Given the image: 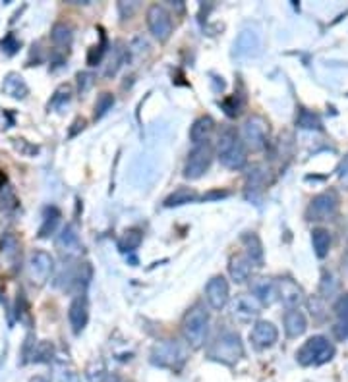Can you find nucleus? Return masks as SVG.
<instances>
[{"label": "nucleus", "instance_id": "c756f323", "mask_svg": "<svg viewBox=\"0 0 348 382\" xmlns=\"http://www.w3.org/2000/svg\"><path fill=\"white\" fill-rule=\"evenodd\" d=\"M141 239H144V234L141 230H128L124 232V236L118 241V246L122 251H134V249H138L139 244H141Z\"/></svg>", "mask_w": 348, "mask_h": 382}, {"label": "nucleus", "instance_id": "72a5a7b5", "mask_svg": "<svg viewBox=\"0 0 348 382\" xmlns=\"http://www.w3.org/2000/svg\"><path fill=\"white\" fill-rule=\"evenodd\" d=\"M112 105H115V97H112V95L110 93L99 95V99L95 102V118H103V116L112 109Z\"/></svg>", "mask_w": 348, "mask_h": 382}, {"label": "nucleus", "instance_id": "412c9836", "mask_svg": "<svg viewBox=\"0 0 348 382\" xmlns=\"http://www.w3.org/2000/svg\"><path fill=\"white\" fill-rule=\"evenodd\" d=\"M215 130V122H213V118L211 116H202V118H197L194 126H192V130H190V139H192V143L194 145H203L207 143V139Z\"/></svg>", "mask_w": 348, "mask_h": 382}, {"label": "nucleus", "instance_id": "bb28decb", "mask_svg": "<svg viewBox=\"0 0 348 382\" xmlns=\"http://www.w3.org/2000/svg\"><path fill=\"white\" fill-rule=\"evenodd\" d=\"M58 220H60V210L57 207H49V209L45 210V220L41 230H39V238H47L49 234L57 230Z\"/></svg>", "mask_w": 348, "mask_h": 382}, {"label": "nucleus", "instance_id": "f3484780", "mask_svg": "<svg viewBox=\"0 0 348 382\" xmlns=\"http://www.w3.org/2000/svg\"><path fill=\"white\" fill-rule=\"evenodd\" d=\"M68 321H70V326L76 334H80L86 328L87 321H89V305H87L86 297H74V302L70 303V309H68Z\"/></svg>", "mask_w": 348, "mask_h": 382}, {"label": "nucleus", "instance_id": "1a4fd4ad", "mask_svg": "<svg viewBox=\"0 0 348 382\" xmlns=\"http://www.w3.org/2000/svg\"><path fill=\"white\" fill-rule=\"evenodd\" d=\"M211 160H213V149H211L209 143L196 145L194 151L190 153L188 160H186V166H184V176L188 180H197L202 178L203 174L209 170Z\"/></svg>", "mask_w": 348, "mask_h": 382}, {"label": "nucleus", "instance_id": "ddd939ff", "mask_svg": "<svg viewBox=\"0 0 348 382\" xmlns=\"http://www.w3.org/2000/svg\"><path fill=\"white\" fill-rule=\"evenodd\" d=\"M205 297L207 303L215 311H221L228 303V282L225 276H213L205 286Z\"/></svg>", "mask_w": 348, "mask_h": 382}, {"label": "nucleus", "instance_id": "f8f14e48", "mask_svg": "<svg viewBox=\"0 0 348 382\" xmlns=\"http://www.w3.org/2000/svg\"><path fill=\"white\" fill-rule=\"evenodd\" d=\"M54 246H57L58 253L62 257H78V255H81V249H83L80 236H78V232H76L72 224H68V226L62 228V232L57 236Z\"/></svg>", "mask_w": 348, "mask_h": 382}, {"label": "nucleus", "instance_id": "aec40b11", "mask_svg": "<svg viewBox=\"0 0 348 382\" xmlns=\"http://www.w3.org/2000/svg\"><path fill=\"white\" fill-rule=\"evenodd\" d=\"M228 274L236 284H244L250 280V274H252V261L248 259L246 255H234L228 261Z\"/></svg>", "mask_w": 348, "mask_h": 382}, {"label": "nucleus", "instance_id": "f704fd0d", "mask_svg": "<svg viewBox=\"0 0 348 382\" xmlns=\"http://www.w3.org/2000/svg\"><path fill=\"white\" fill-rule=\"evenodd\" d=\"M68 101H70V85H62L58 87V91L54 93V97H52L51 105H49V109L51 107H54V109H60V107H64V105H68Z\"/></svg>", "mask_w": 348, "mask_h": 382}, {"label": "nucleus", "instance_id": "4468645a", "mask_svg": "<svg viewBox=\"0 0 348 382\" xmlns=\"http://www.w3.org/2000/svg\"><path fill=\"white\" fill-rule=\"evenodd\" d=\"M277 338H279V330L269 321H257L252 332H250V340H252V344L257 350H267V347L275 344Z\"/></svg>", "mask_w": 348, "mask_h": 382}, {"label": "nucleus", "instance_id": "a211bd4d", "mask_svg": "<svg viewBox=\"0 0 348 382\" xmlns=\"http://www.w3.org/2000/svg\"><path fill=\"white\" fill-rule=\"evenodd\" d=\"M252 296L261 303V305H273L279 299V290L277 282L271 278H255L252 282Z\"/></svg>", "mask_w": 348, "mask_h": 382}, {"label": "nucleus", "instance_id": "6e6552de", "mask_svg": "<svg viewBox=\"0 0 348 382\" xmlns=\"http://www.w3.org/2000/svg\"><path fill=\"white\" fill-rule=\"evenodd\" d=\"M28 278L33 286H45L47 280L51 278L54 261L47 251H33L28 259Z\"/></svg>", "mask_w": 348, "mask_h": 382}, {"label": "nucleus", "instance_id": "f257e3e1", "mask_svg": "<svg viewBox=\"0 0 348 382\" xmlns=\"http://www.w3.org/2000/svg\"><path fill=\"white\" fill-rule=\"evenodd\" d=\"M207 332H209V315L203 309V305H194L182 321V336L192 350H199L205 344Z\"/></svg>", "mask_w": 348, "mask_h": 382}, {"label": "nucleus", "instance_id": "7c9ffc66", "mask_svg": "<svg viewBox=\"0 0 348 382\" xmlns=\"http://www.w3.org/2000/svg\"><path fill=\"white\" fill-rule=\"evenodd\" d=\"M124 56H126V51L120 49V44H115V49L110 52L109 60H107V68H105V76H115L118 72V68L122 66Z\"/></svg>", "mask_w": 348, "mask_h": 382}, {"label": "nucleus", "instance_id": "2eb2a0df", "mask_svg": "<svg viewBox=\"0 0 348 382\" xmlns=\"http://www.w3.org/2000/svg\"><path fill=\"white\" fill-rule=\"evenodd\" d=\"M279 290V299L289 307V309H298V305L304 302V290L298 286L296 282L290 278H281L277 282Z\"/></svg>", "mask_w": 348, "mask_h": 382}, {"label": "nucleus", "instance_id": "39448f33", "mask_svg": "<svg viewBox=\"0 0 348 382\" xmlns=\"http://www.w3.org/2000/svg\"><path fill=\"white\" fill-rule=\"evenodd\" d=\"M151 363L163 369H180L186 363V352L176 340H163L151 347Z\"/></svg>", "mask_w": 348, "mask_h": 382}, {"label": "nucleus", "instance_id": "dca6fc26", "mask_svg": "<svg viewBox=\"0 0 348 382\" xmlns=\"http://www.w3.org/2000/svg\"><path fill=\"white\" fill-rule=\"evenodd\" d=\"M261 313V303L255 299L254 296H246V294H242V296L236 297V302L232 303V315L238 318V321H252Z\"/></svg>", "mask_w": 348, "mask_h": 382}, {"label": "nucleus", "instance_id": "4be33fe9", "mask_svg": "<svg viewBox=\"0 0 348 382\" xmlns=\"http://www.w3.org/2000/svg\"><path fill=\"white\" fill-rule=\"evenodd\" d=\"M2 91H4L8 97H12V99H25L29 93V87L28 83L23 81L22 76L8 73L6 78H4V83H2Z\"/></svg>", "mask_w": 348, "mask_h": 382}, {"label": "nucleus", "instance_id": "4c0bfd02", "mask_svg": "<svg viewBox=\"0 0 348 382\" xmlns=\"http://www.w3.org/2000/svg\"><path fill=\"white\" fill-rule=\"evenodd\" d=\"M29 382H51V381H49V378H45V376H33Z\"/></svg>", "mask_w": 348, "mask_h": 382}, {"label": "nucleus", "instance_id": "2f4dec72", "mask_svg": "<svg viewBox=\"0 0 348 382\" xmlns=\"http://www.w3.org/2000/svg\"><path fill=\"white\" fill-rule=\"evenodd\" d=\"M298 128H304V130H319L321 122H319L318 114H313L310 110H300V114L296 118Z\"/></svg>", "mask_w": 348, "mask_h": 382}, {"label": "nucleus", "instance_id": "9b49d317", "mask_svg": "<svg viewBox=\"0 0 348 382\" xmlns=\"http://www.w3.org/2000/svg\"><path fill=\"white\" fill-rule=\"evenodd\" d=\"M261 52V37L254 29L240 31L234 43V54L238 58H255Z\"/></svg>", "mask_w": 348, "mask_h": 382}, {"label": "nucleus", "instance_id": "423d86ee", "mask_svg": "<svg viewBox=\"0 0 348 382\" xmlns=\"http://www.w3.org/2000/svg\"><path fill=\"white\" fill-rule=\"evenodd\" d=\"M339 203H341L339 201V195L333 189L315 195L312 203H310V207H308V218L315 220V222L331 220L337 215V210H339Z\"/></svg>", "mask_w": 348, "mask_h": 382}, {"label": "nucleus", "instance_id": "b1692460", "mask_svg": "<svg viewBox=\"0 0 348 382\" xmlns=\"http://www.w3.org/2000/svg\"><path fill=\"white\" fill-rule=\"evenodd\" d=\"M335 313H337V317H339V323L335 326V332H337V336L341 340L348 338V294L337 302L335 305Z\"/></svg>", "mask_w": 348, "mask_h": 382}, {"label": "nucleus", "instance_id": "393cba45", "mask_svg": "<svg viewBox=\"0 0 348 382\" xmlns=\"http://www.w3.org/2000/svg\"><path fill=\"white\" fill-rule=\"evenodd\" d=\"M244 246H246V257L252 261V265H260L261 261H263V246H261V239L257 238V234H246L244 238Z\"/></svg>", "mask_w": 348, "mask_h": 382}, {"label": "nucleus", "instance_id": "6ab92c4d", "mask_svg": "<svg viewBox=\"0 0 348 382\" xmlns=\"http://www.w3.org/2000/svg\"><path fill=\"white\" fill-rule=\"evenodd\" d=\"M308 330V321L304 313L298 309H289L284 313V332L289 338H298Z\"/></svg>", "mask_w": 348, "mask_h": 382}, {"label": "nucleus", "instance_id": "7ed1b4c3", "mask_svg": "<svg viewBox=\"0 0 348 382\" xmlns=\"http://www.w3.org/2000/svg\"><path fill=\"white\" fill-rule=\"evenodd\" d=\"M217 151L221 165L231 168V170H240V168H244V165H246V145L240 139L236 131L226 130L225 133L221 136Z\"/></svg>", "mask_w": 348, "mask_h": 382}, {"label": "nucleus", "instance_id": "c9c22d12", "mask_svg": "<svg viewBox=\"0 0 348 382\" xmlns=\"http://www.w3.org/2000/svg\"><path fill=\"white\" fill-rule=\"evenodd\" d=\"M337 176H339L341 186H344V189H348V155L341 160V165L337 168Z\"/></svg>", "mask_w": 348, "mask_h": 382}, {"label": "nucleus", "instance_id": "f03ea898", "mask_svg": "<svg viewBox=\"0 0 348 382\" xmlns=\"http://www.w3.org/2000/svg\"><path fill=\"white\" fill-rule=\"evenodd\" d=\"M335 357V346L325 336H312L304 342V346L296 352V361L302 367H318L325 365Z\"/></svg>", "mask_w": 348, "mask_h": 382}, {"label": "nucleus", "instance_id": "20e7f679", "mask_svg": "<svg viewBox=\"0 0 348 382\" xmlns=\"http://www.w3.org/2000/svg\"><path fill=\"white\" fill-rule=\"evenodd\" d=\"M244 357V344L236 332L226 330L219 336L209 347V359L223 365H236Z\"/></svg>", "mask_w": 348, "mask_h": 382}, {"label": "nucleus", "instance_id": "473e14b6", "mask_svg": "<svg viewBox=\"0 0 348 382\" xmlns=\"http://www.w3.org/2000/svg\"><path fill=\"white\" fill-rule=\"evenodd\" d=\"M54 382H81L78 371H74L72 367L66 365H58L54 367Z\"/></svg>", "mask_w": 348, "mask_h": 382}, {"label": "nucleus", "instance_id": "cd10ccee", "mask_svg": "<svg viewBox=\"0 0 348 382\" xmlns=\"http://www.w3.org/2000/svg\"><path fill=\"white\" fill-rule=\"evenodd\" d=\"M52 43L58 44V47H68L72 43V28L66 25V23H57L51 31Z\"/></svg>", "mask_w": 348, "mask_h": 382}, {"label": "nucleus", "instance_id": "9d476101", "mask_svg": "<svg viewBox=\"0 0 348 382\" xmlns=\"http://www.w3.org/2000/svg\"><path fill=\"white\" fill-rule=\"evenodd\" d=\"M269 124L263 116H250L244 124V141L252 151H261L267 145Z\"/></svg>", "mask_w": 348, "mask_h": 382}, {"label": "nucleus", "instance_id": "a878e982", "mask_svg": "<svg viewBox=\"0 0 348 382\" xmlns=\"http://www.w3.org/2000/svg\"><path fill=\"white\" fill-rule=\"evenodd\" d=\"M197 201V193L194 189L190 188H180L176 189L173 195H168L165 199V207H180V205H186V203Z\"/></svg>", "mask_w": 348, "mask_h": 382}, {"label": "nucleus", "instance_id": "e433bc0d", "mask_svg": "<svg viewBox=\"0 0 348 382\" xmlns=\"http://www.w3.org/2000/svg\"><path fill=\"white\" fill-rule=\"evenodd\" d=\"M78 81H80V93L81 95L87 93L95 83L93 73H80V76H78Z\"/></svg>", "mask_w": 348, "mask_h": 382}, {"label": "nucleus", "instance_id": "c85d7f7f", "mask_svg": "<svg viewBox=\"0 0 348 382\" xmlns=\"http://www.w3.org/2000/svg\"><path fill=\"white\" fill-rule=\"evenodd\" d=\"M265 186V170L261 168V166H254L252 168V172L248 174V180H246V189L248 193L252 191H261Z\"/></svg>", "mask_w": 348, "mask_h": 382}, {"label": "nucleus", "instance_id": "0eeeda50", "mask_svg": "<svg viewBox=\"0 0 348 382\" xmlns=\"http://www.w3.org/2000/svg\"><path fill=\"white\" fill-rule=\"evenodd\" d=\"M147 28L159 43H167L170 35H173V16H170L167 8L153 4L147 10Z\"/></svg>", "mask_w": 348, "mask_h": 382}, {"label": "nucleus", "instance_id": "5701e85b", "mask_svg": "<svg viewBox=\"0 0 348 382\" xmlns=\"http://www.w3.org/2000/svg\"><path fill=\"white\" fill-rule=\"evenodd\" d=\"M312 244L313 251L319 259H325L329 251H331V234L325 228H315L312 232Z\"/></svg>", "mask_w": 348, "mask_h": 382}]
</instances>
